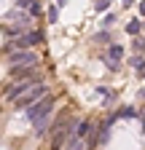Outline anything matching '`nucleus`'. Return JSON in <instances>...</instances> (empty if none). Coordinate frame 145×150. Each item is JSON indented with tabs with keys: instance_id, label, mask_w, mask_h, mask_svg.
<instances>
[{
	"instance_id": "nucleus-1",
	"label": "nucleus",
	"mask_w": 145,
	"mask_h": 150,
	"mask_svg": "<svg viewBox=\"0 0 145 150\" xmlns=\"http://www.w3.org/2000/svg\"><path fill=\"white\" fill-rule=\"evenodd\" d=\"M75 126H78V118H59L57 123H54V129H51V134H54V139H51V150H62L65 142L72 137Z\"/></svg>"
},
{
	"instance_id": "nucleus-2",
	"label": "nucleus",
	"mask_w": 145,
	"mask_h": 150,
	"mask_svg": "<svg viewBox=\"0 0 145 150\" xmlns=\"http://www.w3.org/2000/svg\"><path fill=\"white\" fill-rule=\"evenodd\" d=\"M8 64H11V72L14 75H19V72H24V70H35L41 64V56L35 54V51H14L11 56H8Z\"/></svg>"
},
{
	"instance_id": "nucleus-3",
	"label": "nucleus",
	"mask_w": 145,
	"mask_h": 150,
	"mask_svg": "<svg viewBox=\"0 0 145 150\" xmlns=\"http://www.w3.org/2000/svg\"><path fill=\"white\" fill-rule=\"evenodd\" d=\"M6 30H8L11 35L30 32V30H32V13H27V11H22V8L11 11V13H8V19H6Z\"/></svg>"
},
{
	"instance_id": "nucleus-4",
	"label": "nucleus",
	"mask_w": 145,
	"mask_h": 150,
	"mask_svg": "<svg viewBox=\"0 0 145 150\" xmlns=\"http://www.w3.org/2000/svg\"><path fill=\"white\" fill-rule=\"evenodd\" d=\"M35 43H43V35H41L38 30H30V32H22V35H14L6 48L14 54V51H27V48H32Z\"/></svg>"
},
{
	"instance_id": "nucleus-5",
	"label": "nucleus",
	"mask_w": 145,
	"mask_h": 150,
	"mask_svg": "<svg viewBox=\"0 0 145 150\" xmlns=\"http://www.w3.org/2000/svg\"><path fill=\"white\" fill-rule=\"evenodd\" d=\"M48 94H51V91H48V83L41 81V83H35L30 91H24L22 97H19V99H14V102H16V107H19V110H22V107L27 110V107H32L35 102H41L43 97H48Z\"/></svg>"
},
{
	"instance_id": "nucleus-6",
	"label": "nucleus",
	"mask_w": 145,
	"mask_h": 150,
	"mask_svg": "<svg viewBox=\"0 0 145 150\" xmlns=\"http://www.w3.org/2000/svg\"><path fill=\"white\" fill-rule=\"evenodd\" d=\"M51 110H54V97L48 94V97H43L41 102H35L32 107L24 110V115L35 123V121H43V118H51Z\"/></svg>"
},
{
	"instance_id": "nucleus-7",
	"label": "nucleus",
	"mask_w": 145,
	"mask_h": 150,
	"mask_svg": "<svg viewBox=\"0 0 145 150\" xmlns=\"http://www.w3.org/2000/svg\"><path fill=\"white\" fill-rule=\"evenodd\" d=\"M121 56H124V48L118 43H113L110 48H107V64H110V70H116L121 64Z\"/></svg>"
},
{
	"instance_id": "nucleus-8",
	"label": "nucleus",
	"mask_w": 145,
	"mask_h": 150,
	"mask_svg": "<svg viewBox=\"0 0 145 150\" xmlns=\"http://www.w3.org/2000/svg\"><path fill=\"white\" fill-rule=\"evenodd\" d=\"M107 137H110V121H105V123L100 126V137H97V142L102 145V142H107Z\"/></svg>"
},
{
	"instance_id": "nucleus-9",
	"label": "nucleus",
	"mask_w": 145,
	"mask_h": 150,
	"mask_svg": "<svg viewBox=\"0 0 145 150\" xmlns=\"http://www.w3.org/2000/svg\"><path fill=\"white\" fill-rule=\"evenodd\" d=\"M140 27H142L140 22H129V24H126V32H129V35H137V32H140Z\"/></svg>"
},
{
	"instance_id": "nucleus-10",
	"label": "nucleus",
	"mask_w": 145,
	"mask_h": 150,
	"mask_svg": "<svg viewBox=\"0 0 145 150\" xmlns=\"http://www.w3.org/2000/svg\"><path fill=\"white\" fill-rule=\"evenodd\" d=\"M132 67L134 70H145V62L140 59V56H134V59H132Z\"/></svg>"
},
{
	"instance_id": "nucleus-11",
	"label": "nucleus",
	"mask_w": 145,
	"mask_h": 150,
	"mask_svg": "<svg viewBox=\"0 0 145 150\" xmlns=\"http://www.w3.org/2000/svg\"><path fill=\"white\" fill-rule=\"evenodd\" d=\"M113 19H116V16H113V13H107V16H105V19H102V24H105V27H110V24H113Z\"/></svg>"
},
{
	"instance_id": "nucleus-12",
	"label": "nucleus",
	"mask_w": 145,
	"mask_h": 150,
	"mask_svg": "<svg viewBox=\"0 0 145 150\" xmlns=\"http://www.w3.org/2000/svg\"><path fill=\"white\" fill-rule=\"evenodd\" d=\"M134 51H137V54L145 51V40H134Z\"/></svg>"
},
{
	"instance_id": "nucleus-13",
	"label": "nucleus",
	"mask_w": 145,
	"mask_h": 150,
	"mask_svg": "<svg viewBox=\"0 0 145 150\" xmlns=\"http://www.w3.org/2000/svg\"><path fill=\"white\" fill-rule=\"evenodd\" d=\"M107 3H110V0H97V11H105V8H107Z\"/></svg>"
},
{
	"instance_id": "nucleus-14",
	"label": "nucleus",
	"mask_w": 145,
	"mask_h": 150,
	"mask_svg": "<svg viewBox=\"0 0 145 150\" xmlns=\"http://www.w3.org/2000/svg\"><path fill=\"white\" fill-rule=\"evenodd\" d=\"M48 22H57V8H48Z\"/></svg>"
},
{
	"instance_id": "nucleus-15",
	"label": "nucleus",
	"mask_w": 145,
	"mask_h": 150,
	"mask_svg": "<svg viewBox=\"0 0 145 150\" xmlns=\"http://www.w3.org/2000/svg\"><path fill=\"white\" fill-rule=\"evenodd\" d=\"M140 13L145 16V0H142V3H140Z\"/></svg>"
},
{
	"instance_id": "nucleus-16",
	"label": "nucleus",
	"mask_w": 145,
	"mask_h": 150,
	"mask_svg": "<svg viewBox=\"0 0 145 150\" xmlns=\"http://www.w3.org/2000/svg\"><path fill=\"white\" fill-rule=\"evenodd\" d=\"M121 3H124V6H126V8H129V6H132V3H134V0H121Z\"/></svg>"
},
{
	"instance_id": "nucleus-17",
	"label": "nucleus",
	"mask_w": 145,
	"mask_h": 150,
	"mask_svg": "<svg viewBox=\"0 0 145 150\" xmlns=\"http://www.w3.org/2000/svg\"><path fill=\"white\" fill-rule=\"evenodd\" d=\"M65 3H67V0H57V6H65Z\"/></svg>"
},
{
	"instance_id": "nucleus-18",
	"label": "nucleus",
	"mask_w": 145,
	"mask_h": 150,
	"mask_svg": "<svg viewBox=\"0 0 145 150\" xmlns=\"http://www.w3.org/2000/svg\"><path fill=\"white\" fill-rule=\"evenodd\" d=\"M142 97H145V91H142Z\"/></svg>"
}]
</instances>
